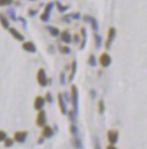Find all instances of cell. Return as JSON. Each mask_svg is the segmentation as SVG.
<instances>
[{"label": "cell", "mask_w": 147, "mask_h": 149, "mask_svg": "<svg viewBox=\"0 0 147 149\" xmlns=\"http://www.w3.org/2000/svg\"><path fill=\"white\" fill-rule=\"evenodd\" d=\"M10 33L14 35V37L16 38V39H18V40H22L24 39V37L22 36V34H19L18 31L16 29H14V28H10Z\"/></svg>", "instance_id": "obj_13"}, {"label": "cell", "mask_w": 147, "mask_h": 149, "mask_svg": "<svg viewBox=\"0 0 147 149\" xmlns=\"http://www.w3.org/2000/svg\"><path fill=\"white\" fill-rule=\"evenodd\" d=\"M103 110H104L103 101H100V102H99V112H100V113H103Z\"/></svg>", "instance_id": "obj_17"}, {"label": "cell", "mask_w": 147, "mask_h": 149, "mask_svg": "<svg viewBox=\"0 0 147 149\" xmlns=\"http://www.w3.org/2000/svg\"><path fill=\"white\" fill-rule=\"evenodd\" d=\"M37 81L39 83V85H42V86H45V85L47 84V77H46L45 71L43 68H39V70H38V73H37Z\"/></svg>", "instance_id": "obj_1"}, {"label": "cell", "mask_w": 147, "mask_h": 149, "mask_svg": "<svg viewBox=\"0 0 147 149\" xmlns=\"http://www.w3.org/2000/svg\"><path fill=\"white\" fill-rule=\"evenodd\" d=\"M108 141L111 145L116 143L118 141V131L117 130H109L108 131Z\"/></svg>", "instance_id": "obj_5"}, {"label": "cell", "mask_w": 147, "mask_h": 149, "mask_svg": "<svg viewBox=\"0 0 147 149\" xmlns=\"http://www.w3.org/2000/svg\"><path fill=\"white\" fill-rule=\"evenodd\" d=\"M107 149H117L116 148V147H115V146H113V145H109V146H108V147H107Z\"/></svg>", "instance_id": "obj_22"}, {"label": "cell", "mask_w": 147, "mask_h": 149, "mask_svg": "<svg viewBox=\"0 0 147 149\" xmlns=\"http://www.w3.org/2000/svg\"><path fill=\"white\" fill-rule=\"evenodd\" d=\"M0 19H1V22H2V25H4L5 27H8V22H7V20H4L2 16H0Z\"/></svg>", "instance_id": "obj_18"}, {"label": "cell", "mask_w": 147, "mask_h": 149, "mask_svg": "<svg viewBox=\"0 0 147 149\" xmlns=\"http://www.w3.org/2000/svg\"><path fill=\"white\" fill-rule=\"evenodd\" d=\"M42 134L46 137V138H50L53 136V130H52L51 127H48V126H44L43 127V130H42Z\"/></svg>", "instance_id": "obj_9"}, {"label": "cell", "mask_w": 147, "mask_h": 149, "mask_svg": "<svg viewBox=\"0 0 147 149\" xmlns=\"http://www.w3.org/2000/svg\"><path fill=\"white\" fill-rule=\"evenodd\" d=\"M74 73H75V62H73V65H72V75H71V77H70V79H72V77H73Z\"/></svg>", "instance_id": "obj_19"}, {"label": "cell", "mask_w": 147, "mask_h": 149, "mask_svg": "<svg viewBox=\"0 0 147 149\" xmlns=\"http://www.w3.org/2000/svg\"><path fill=\"white\" fill-rule=\"evenodd\" d=\"M45 104V99L43 97H36L35 101H34V108L36 110H42V108Z\"/></svg>", "instance_id": "obj_6"}, {"label": "cell", "mask_w": 147, "mask_h": 149, "mask_svg": "<svg viewBox=\"0 0 147 149\" xmlns=\"http://www.w3.org/2000/svg\"><path fill=\"white\" fill-rule=\"evenodd\" d=\"M27 138V132L26 131H17L14 134V140L17 142H24Z\"/></svg>", "instance_id": "obj_4"}, {"label": "cell", "mask_w": 147, "mask_h": 149, "mask_svg": "<svg viewBox=\"0 0 147 149\" xmlns=\"http://www.w3.org/2000/svg\"><path fill=\"white\" fill-rule=\"evenodd\" d=\"M61 38H62V40L65 42V43H70V42H71V37H70V35H69L67 31H63V33L61 34Z\"/></svg>", "instance_id": "obj_12"}, {"label": "cell", "mask_w": 147, "mask_h": 149, "mask_svg": "<svg viewBox=\"0 0 147 149\" xmlns=\"http://www.w3.org/2000/svg\"><path fill=\"white\" fill-rule=\"evenodd\" d=\"M72 100H73V105L74 108L76 109V100H78V91H76V86L73 85L72 86Z\"/></svg>", "instance_id": "obj_10"}, {"label": "cell", "mask_w": 147, "mask_h": 149, "mask_svg": "<svg viewBox=\"0 0 147 149\" xmlns=\"http://www.w3.org/2000/svg\"><path fill=\"white\" fill-rule=\"evenodd\" d=\"M22 48L29 53H34L35 51H36L35 45L33 44L32 42H26V43H24V44H22Z\"/></svg>", "instance_id": "obj_7"}, {"label": "cell", "mask_w": 147, "mask_h": 149, "mask_svg": "<svg viewBox=\"0 0 147 149\" xmlns=\"http://www.w3.org/2000/svg\"><path fill=\"white\" fill-rule=\"evenodd\" d=\"M46 123V113L43 110H39L36 118V125L38 127H44Z\"/></svg>", "instance_id": "obj_3"}, {"label": "cell", "mask_w": 147, "mask_h": 149, "mask_svg": "<svg viewBox=\"0 0 147 149\" xmlns=\"http://www.w3.org/2000/svg\"><path fill=\"white\" fill-rule=\"evenodd\" d=\"M51 33L53 34V35H57V34H59V30L54 29V28H51Z\"/></svg>", "instance_id": "obj_21"}, {"label": "cell", "mask_w": 147, "mask_h": 149, "mask_svg": "<svg viewBox=\"0 0 147 149\" xmlns=\"http://www.w3.org/2000/svg\"><path fill=\"white\" fill-rule=\"evenodd\" d=\"M60 51H62V52H64V53H69V52H70V49H69L67 47H60Z\"/></svg>", "instance_id": "obj_20"}, {"label": "cell", "mask_w": 147, "mask_h": 149, "mask_svg": "<svg viewBox=\"0 0 147 149\" xmlns=\"http://www.w3.org/2000/svg\"><path fill=\"white\" fill-rule=\"evenodd\" d=\"M46 97H47V100H48V101H52V99H51V94H47V95H46Z\"/></svg>", "instance_id": "obj_23"}, {"label": "cell", "mask_w": 147, "mask_h": 149, "mask_svg": "<svg viewBox=\"0 0 147 149\" xmlns=\"http://www.w3.org/2000/svg\"><path fill=\"white\" fill-rule=\"evenodd\" d=\"M99 63L102 65L103 67H107L110 65L111 63V57L109 54H107V53H102L101 55H100V57H99Z\"/></svg>", "instance_id": "obj_2"}, {"label": "cell", "mask_w": 147, "mask_h": 149, "mask_svg": "<svg viewBox=\"0 0 147 149\" xmlns=\"http://www.w3.org/2000/svg\"><path fill=\"white\" fill-rule=\"evenodd\" d=\"M5 147H11L13 146V143H14V139H10V138H6V140H5Z\"/></svg>", "instance_id": "obj_14"}, {"label": "cell", "mask_w": 147, "mask_h": 149, "mask_svg": "<svg viewBox=\"0 0 147 149\" xmlns=\"http://www.w3.org/2000/svg\"><path fill=\"white\" fill-rule=\"evenodd\" d=\"M59 104H60V109L62 113H66V109H65V103H64V100L61 94H59Z\"/></svg>", "instance_id": "obj_11"}, {"label": "cell", "mask_w": 147, "mask_h": 149, "mask_svg": "<svg viewBox=\"0 0 147 149\" xmlns=\"http://www.w3.org/2000/svg\"><path fill=\"white\" fill-rule=\"evenodd\" d=\"M6 138H7V134L5 131H2V130H0V141H5L6 140Z\"/></svg>", "instance_id": "obj_15"}, {"label": "cell", "mask_w": 147, "mask_h": 149, "mask_svg": "<svg viewBox=\"0 0 147 149\" xmlns=\"http://www.w3.org/2000/svg\"><path fill=\"white\" fill-rule=\"evenodd\" d=\"M13 0H0V6H6V5H9Z\"/></svg>", "instance_id": "obj_16"}, {"label": "cell", "mask_w": 147, "mask_h": 149, "mask_svg": "<svg viewBox=\"0 0 147 149\" xmlns=\"http://www.w3.org/2000/svg\"><path fill=\"white\" fill-rule=\"evenodd\" d=\"M115 36H116V29L111 27L110 29H109V31H108V40H107V43H106V46H107V47L110 46V43L112 42V39L115 38Z\"/></svg>", "instance_id": "obj_8"}]
</instances>
